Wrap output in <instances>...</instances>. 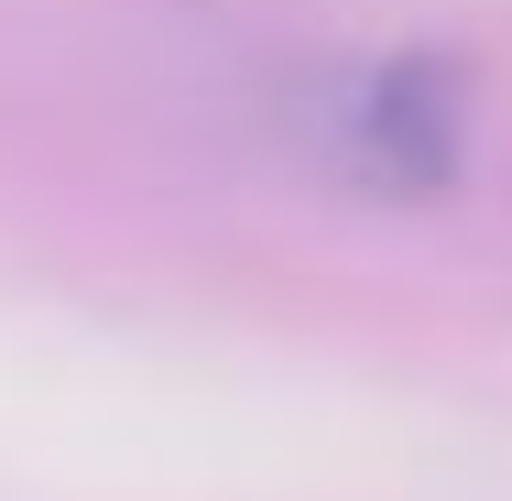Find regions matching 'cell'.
<instances>
[{
  "label": "cell",
  "instance_id": "obj_1",
  "mask_svg": "<svg viewBox=\"0 0 512 501\" xmlns=\"http://www.w3.org/2000/svg\"><path fill=\"white\" fill-rule=\"evenodd\" d=\"M295 131L338 186L371 197H447L469 164V88L436 55H371V66H327L295 88Z\"/></svg>",
  "mask_w": 512,
  "mask_h": 501
}]
</instances>
